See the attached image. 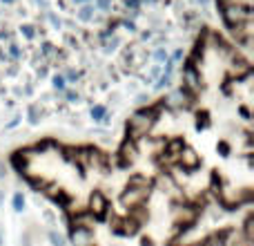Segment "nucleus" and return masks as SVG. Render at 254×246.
Returning a JSON list of instances; mask_svg holds the SVG:
<instances>
[{
	"mask_svg": "<svg viewBox=\"0 0 254 246\" xmlns=\"http://www.w3.org/2000/svg\"><path fill=\"white\" fill-rule=\"evenodd\" d=\"M11 166L74 246H254L250 56L205 27L176 90L138 108L114 150L43 139Z\"/></svg>",
	"mask_w": 254,
	"mask_h": 246,
	"instance_id": "1",
	"label": "nucleus"
},
{
	"mask_svg": "<svg viewBox=\"0 0 254 246\" xmlns=\"http://www.w3.org/2000/svg\"><path fill=\"white\" fill-rule=\"evenodd\" d=\"M219 9L223 22L232 31L234 40L241 45L243 52H250L252 45V7L250 0H219Z\"/></svg>",
	"mask_w": 254,
	"mask_h": 246,
	"instance_id": "2",
	"label": "nucleus"
}]
</instances>
